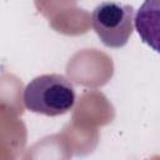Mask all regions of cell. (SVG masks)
Here are the masks:
<instances>
[{
    "mask_svg": "<svg viewBox=\"0 0 160 160\" xmlns=\"http://www.w3.org/2000/svg\"><path fill=\"white\" fill-rule=\"evenodd\" d=\"M22 101L29 111L59 116L70 111L76 101L74 85L60 74H44L25 86Z\"/></svg>",
    "mask_w": 160,
    "mask_h": 160,
    "instance_id": "6da1fadb",
    "label": "cell"
},
{
    "mask_svg": "<svg viewBox=\"0 0 160 160\" xmlns=\"http://www.w3.org/2000/svg\"><path fill=\"white\" fill-rule=\"evenodd\" d=\"M134 8L116 1L100 2L91 14L92 29L101 42L120 49L129 41L134 30Z\"/></svg>",
    "mask_w": 160,
    "mask_h": 160,
    "instance_id": "7a4b0ae2",
    "label": "cell"
},
{
    "mask_svg": "<svg viewBox=\"0 0 160 160\" xmlns=\"http://www.w3.org/2000/svg\"><path fill=\"white\" fill-rule=\"evenodd\" d=\"M134 25L142 42L160 54V0H145L136 12Z\"/></svg>",
    "mask_w": 160,
    "mask_h": 160,
    "instance_id": "3957f363",
    "label": "cell"
}]
</instances>
